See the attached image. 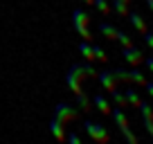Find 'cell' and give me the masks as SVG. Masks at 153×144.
Segmentation results:
<instances>
[{"label": "cell", "instance_id": "obj_1", "mask_svg": "<svg viewBox=\"0 0 153 144\" xmlns=\"http://www.w3.org/2000/svg\"><path fill=\"white\" fill-rule=\"evenodd\" d=\"M97 77V70L92 68V61H79V63H72L70 70L65 72V83L72 92H81L83 88V81L86 79H92Z\"/></svg>", "mask_w": 153, "mask_h": 144}, {"label": "cell", "instance_id": "obj_2", "mask_svg": "<svg viewBox=\"0 0 153 144\" xmlns=\"http://www.w3.org/2000/svg\"><path fill=\"white\" fill-rule=\"evenodd\" d=\"M88 23H90V14H88V11H83L81 7L72 11V27L76 29V34H79L83 41H92V34H90V29H88Z\"/></svg>", "mask_w": 153, "mask_h": 144}, {"label": "cell", "instance_id": "obj_3", "mask_svg": "<svg viewBox=\"0 0 153 144\" xmlns=\"http://www.w3.org/2000/svg\"><path fill=\"white\" fill-rule=\"evenodd\" d=\"M110 117L115 120V124L120 126V133L124 135L126 142H128V144H135V142H137V137L133 135V131H131V126H128V120H126V115H124V108L113 106V108H110Z\"/></svg>", "mask_w": 153, "mask_h": 144}, {"label": "cell", "instance_id": "obj_4", "mask_svg": "<svg viewBox=\"0 0 153 144\" xmlns=\"http://www.w3.org/2000/svg\"><path fill=\"white\" fill-rule=\"evenodd\" d=\"M52 117L59 120V122H63V124H70V122H74L76 117H79V111H76V106L70 104V101H59V104L54 106Z\"/></svg>", "mask_w": 153, "mask_h": 144}, {"label": "cell", "instance_id": "obj_5", "mask_svg": "<svg viewBox=\"0 0 153 144\" xmlns=\"http://www.w3.org/2000/svg\"><path fill=\"white\" fill-rule=\"evenodd\" d=\"M83 128H86V133L90 135V140H95V142H101V144L110 142V133L101 124H97V122L86 120V122H83Z\"/></svg>", "mask_w": 153, "mask_h": 144}, {"label": "cell", "instance_id": "obj_6", "mask_svg": "<svg viewBox=\"0 0 153 144\" xmlns=\"http://www.w3.org/2000/svg\"><path fill=\"white\" fill-rule=\"evenodd\" d=\"M120 54H122V59H124L126 63H131L133 68H135V65H140V63L144 61V52H142V50H140L135 43H133V45H128V48H122V52H120Z\"/></svg>", "mask_w": 153, "mask_h": 144}, {"label": "cell", "instance_id": "obj_7", "mask_svg": "<svg viewBox=\"0 0 153 144\" xmlns=\"http://www.w3.org/2000/svg\"><path fill=\"white\" fill-rule=\"evenodd\" d=\"M137 111H140V115H142L144 128L149 131V135H151V140H153V108H151V104L142 99V101H140V106H137Z\"/></svg>", "mask_w": 153, "mask_h": 144}, {"label": "cell", "instance_id": "obj_8", "mask_svg": "<svg viewBox=\"0 0 153 144\" xmlns=\"http://www.w3.org/2000/svg\"><path fill=\"white\" fill-rule=\"evenodd\" d=\"M126 18H128V23L133 25V27L137 29L140 34H144V32H146V29H149L146 20H144V16L140 14V11H133V9H131V11H128V16H126Z\"/></svg>", "mask_w": 153, "mask_h": 144}, {"label": "cell", "instance_id": "obj_9", "mask_svg": "<svg viewBox=\"0 0 153 144\" xmlns=\"http://www.w3.org/2000/svg\"><path fill=\"white\" fill-rule=\"evenodd\" d=\"M97 79H99V83L104 86V90H113V88L120 86V83L115 81V77H113V72H110V70H101V72H97Z\"/></svg>", "mask_w": 153, "mask_h": 144}, {"label": "cell", "instance_id": "obj_10", "mask_svg": "<svg viewBox=\"0 0 153 144\" xmlns=\"http://www.w3.org/2000/svg\"><path fill=\"white\" fill-rule=\"evenodd\" d=\"M92 106H95V111H99L101 115H110V108H113V104L108 101V97H104V95L92 97Z\"/></svg>", "mask_w": 153, "mask_h": 144}, {"label": "cell", "instance_id": "obj_11", "mask_svg": "<svg viewBox=\"0 0 153 144\" xmlns=\"http://www.w3.org/2000/svg\"><path fill=\"white\" fill-rule=\"evenodd\" d=\"M74 101H76V108H81L83 113H90V111H95V106H92V99L86 95V92H74Z\"/></svg>", "mask_w": 153, "mask_h": 144}, {"label": "cell", "instance_id": "obj_12", "mask_svg": "<svg viewBox=\"0 0 153 144\" xmlns=\"http://www.w3.org/2000/svg\"><path fill=\"white\" fill-rule=\"evenodd\" d=\"M63 122H59V120H50V124H48V128H50V133L54 135V140H59V142H63V140H65V128H63Z\"/></svg>", "mask_w": 153, "mask_h": 144}, {"label": "cell", "instance_id": "obj_13", "mask_svg": "<svg viewBox=\"0 0 153 144\" xmlns=\"http://www.w3.org/2000/svg\"><path fill=\"white\" fill-rule=\"evenodd\" d=\"M110 9L120 16V18H126V16H128V11H131V0H113Z\"/></svg>", "mask_w": 153, "mask_h": 144}, {"label": "cell", "instance_id": "obj_14", "mask_svg": "<svg viewBox=\"0 0 153 144\" xmlns=\"http://www.w3.org/2000/svg\"><path fill=\"white\" fill-rule=\"evenodd\" d=\"M110 95V101H113L115 106H120V108H128V104H126V97L122 90H117V88H113V90H108Z\"/></svg>", "mask_w": 153, "mask_h": 144}, {"label": "cell", "instance_id": "obj_15", "mask_svg": "<svg viewBox=\"0 0 153 144\" xmlns=\"http://www.w3.org/2000/svg\"><path fill=\"white\" fill-rule=\"evenodd\" d=\"M128 83H135V86H142V88H144V83H146V77L137 70V65H135L133 70H128Z\"/></svg>", "mask_w": 153, "mask_h": 144}, {"label": "cell", "instance_id": "obj_16", "mask_svg": "<svg viewBox=\"0 0 153 144\" xmlns=\"http://www.w3.org/2000/svg\"><path fill=\"white\" fill-rule=\"evenodd\" d=\"M124 97H126V104L133 106V108H137L140 101H142V97H140L137 90H133V88H126V90H124Z\"/></svg>", "mask_w": 153, "mask_h": 144}, {"label": "cell", "instance_id": "obj_17", "mask_svg": "<svg viewBox=\"0 0 153 144\" xmlns=\"http://www.w3.org/2000/svg\"><path fill=\"white\" fill-rule=\"evenodd\" d=\"M79 52L83 54V59H86V61H95V54H92V43H90V41H83V39H81V43H79Z\"/></svg>", "mask_w": 153, "mask_h": 144}, {"label": "cell", "instance_id": "obj_18", "mask_svg": "<svg viewBox=\"0 0 153 144\" xmlns=\"http://www.w3.org/2000/svg\"><path fill=\"white\" fill-rule=\"evenodd\" d=\"M99 34H101V36H106V39H110V41H115L117 27H115V25H110V23H99Z\"/></svg>", "mask_w": 153, "mask_h": 144}, {"label": "cell", "instance_id": "obj_19", "mask_svg": "<svg viewBox=\"0 0 153 144\" xmlns=\"http://www.w3.org/2000/svg\"><path fill=\"white\" fill-rule=\"evenodd\" d=\"M110 72H113V77H115L117 83H128V70H126V68H115V70H110Z\"/></svg>", "mask_w": 153, "mask_h": 144}, {"label": "cell", "instance_id": "obj_20", "mask_svg": "<svg viewBox=\"0 0 153 144\" xmlns=\"http://www.w3.org/2000/svg\"><path fill=\"white\" fill-rule=\"evenodd\" d=\"M115 41L122 45V48H128V45H133V41H131V36L126 32H122V29H117V34H115Z\"/></svg>", "mask_w": 153, "mask_h": 144}, {"label": "cell", "instance_id": "obj_21", "mask_svg": "<svg viewBox=\"0 0 153 144\" xmlns=\"http://www.w3.org/2000/svg\"><path fill=\"white\" fill-rule=\"evenodd\" d=\"M92 5H95L97 11H101L104 16H108L110 11H113V9H110V5H108V0H92Z\"/></svg>", "mask_w": 153, "mask_h": 144}, {"label": "cell", "instance_id": "obj_22", "mask_svg": "<svg viewBox=\"0 0 153 144\" xmlns=\"http://www.w3.org/2000/svg\"><path fill=\"white\" fill-rule=\"evenodd\" d=\"M92 54H95V61H101V63H106V61H108L106 52L99 48V45H92Z\"/></svg>", "mask_w": 153, "mask_h": 144}, {"label": "cell", "instance_id": "obj_23", "mask_svg": "<svg viewBox=\"0 0 153 144\" xmlns=\"http://www.w3.org/2000/svg\"><path fill=\"white\" fill-rule=\"evenodd\" d=\"M142 36H144V43H146V48L153 52V32H151V29H146V32H144Z\"/></svg>", "mask_w": 153, "mask_h": 144}, {"label": "cell", "instance_id": "obj_24", "mask_svg": "<svg viewBox=\"0 0 153 144\" xmlns=\"http://www.w3.org/2000/svg\"><path fill=\"white\" fill-rule=\"evenodd\" d=\"M65 140L70 144H81V137H79L76 133H65Z\"/></svg>", "mask_w": 153, "mask_h": 144}, {"label": "cell", "instance_id": "obj_25", "mask_svg": "<svg viewBox=\"0 0 153 144\" xmlns=\"http://www.w3.org/2000/svg\"><path fill=\"white\" fill-rule=\"evenodd\" d=\"M142 63H144V68H146V70L153 74V56H144V61H142Z\"/></svg>", "mask_w": 153, "mask_h": 144}, {"label": "cell", "instance_id": "obj_26", "mask_svg": "<svg viewBox=\"0 0 153 144\" xmlns=\"http://www.w3.org/2000/svg\"><path fill=\"white\" fill-rule=\"evenodd\" d=\"M144 88H146L149 97H153V81H149V79H146V83H144Z\"/></svg>", "mask_w": 153, "mask_h": 144}, {"label": "cell", "instance_id": "obj_27", "mask_svg": "<svg viewBox=\"0 0 153 144\" xmlns=\"http://www.w3.org/2000/svg\"><path fill=\"white\" fill-rule=\"evenodd\" d=\"M144 2H146V7H149L151 11H153V0H144Z\"/></svg>", "mask_w": 153, "mask_h": 144}, {"label": "cell", "instance_id": "obj_28", "mask_svg": "<svg viewBox=\"0 0 153 144\" xmlns=\"http://www.w3.org/2000/svg\"><path fill=\"white\" fill-rule=\"evenodd\" d=\"M83 5H92V0H83Z\"/></svg>", "mask_w": 153, "mask_h": 144}]
</instances>
